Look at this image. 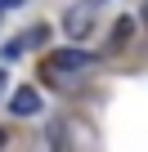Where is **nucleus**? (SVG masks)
I'll return each instance as SVG.
<instances>
[{
	"instance_id": "nucleus-1",
	"label": "nucleus",
	"mask_w": 148,
	"mask_h": 152,
	"mask_svg": "<svg viewBox=\"0 0 148 152\" xmlns=\"http://www.w3.org/2000/svg\"><path fill=\"white\" fill-rule=\"evenodd\" d=\"M81 67H90V49H54L45 63V72H81Z\"/></svg>"
},
{
	"instance_id": "nucleus-2",
	"label": "nucleus",
	"mask_w": 148,
	"mask_h": 152,
	"mask_svg": "<svg viewBox=\"0 0 148 152\" xmlns=\"http://www.w3.org/2000/svg\"><path fill=\"white\" fill-rule=\"evenodd\" d=\"M90 27H94V14H90V5H72V9H67V18H63V31H67V36H77V40H81Z\"/></svg>"
},
{
	"instance_id": "nucleus-3",
	"label": "nucleus",
	"mask_w": 148,
	"mask_h": 152,
	"mask_svg": "<svg viewBox=\"0 0 148 152\" xmlns=\"http://www.w3.org/2000/svg\"><path fill=\"white\" fill-rule=\"evenodd\" d=\"M9 112H14V116H36V112H40V94H36L32 85H18L14 99H9Z\"/></svg>"
},
{
	"instance_id": "nucleus-4",
	"label": "nucleus",
	"mask_w": 148,
	"mask_h": 152,
	"mask_svg": "<svg viewBox=\"0 0 148 152\" xmlns=\"http://www.w3.org/2000/svg\"><path fill=\"white\" fill-rule=\"evenodd\" d=\"M130 31H135V23H130V18H121V23L112 27V49H117V45H126V40H130Z\"/></svg>"
},
{
	"instance_id": "nucleus-5",
	"label": "nucleus",
	"mask_w": 148,
	"mask_h": 152,
	"mask_svg": "<svg viewBox=\"0 0 148 152\" xmlns=\"http://www.w3.org/2000/svg\"><path fill=\"white\" fill-rule=\"evenodd\" d=\"M23 5V0H0V9H18Z\"/></svg>"
},
{
	"instance_id": "nucleus-6",
	"label": "nucleus",
	"mask_w": 148,
	"mask_h": 152,
	"mask_svg": "<svg viewBox=\"0 0 148 152\" xmlns=\"http://www.w3.org/2000/svg\"><path fill=\"white\" fill-rule=\"evenodd\" d=\"M5 139H9V134H5V130H0V148H5Z\"/></svg>"
},
{
	"instance_id": "nucleus-7",
	"label": "nucleus",
	"mask_w": 148,
	"mask_h": 152,
	"mask_svg": "<svg viewBox=\"0 0 148 152\" xmlns=\"http://www.w3.org/2000/svg\"><path fill=\"white\" fill-rule=\"evenodd\" d=\"M144 23H148V5H144Z\"/></svg>"
},
{
	"instance_id": "nucleus-8",
	"label": "nucleus",
	"mask_w": 148,
	"mask_h": 152,
	"mask_svg": "<svg viewBox=\"0 0 148 152\" xmlns=\"http://www.w3.org/2000/svg\"><path fill=\"white\" fill-rule=\"evenodd\" d=\"M0 85H5V76H0Z\"/></svg>"
}]
</instances>
